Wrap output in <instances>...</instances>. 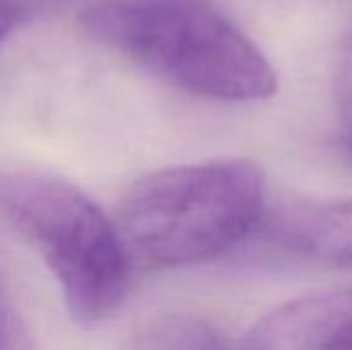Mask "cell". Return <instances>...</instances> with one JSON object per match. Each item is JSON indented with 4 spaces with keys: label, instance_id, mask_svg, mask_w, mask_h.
I'll return each instance as SVG.
<instances>
[{
    "label": "cell",
    "instance_id": "cell-3",
    "mask_svg": "<svg viewBox=\"0 0 352 350\" xmlns=\"http://www.w3.org/2000/svg\"><path fill=\"white\" fill-rule=\"evenodd\" d=\"M0 214L38 252L79 324H98L120 307L130 288L125 235L77 185L38 171H5Z\"/></svg>",
    "mask_w": 352,
    "mask_h": 350
},
{
    "label": "cell",
    "instance_id": "cell-1",
    "mask_svg": "<svg viewBox=\"0 0 352 350\" xmlns=\"http://www.w3.org/2000/svg\"><path fill=\"white\" fill-rule=\"evenodd\" d=\"M79 22L96 43L192 96L242 103L278 91L269 58L211 0H96Z\"/></svg>",
    "mask_w": 352,
    "mask_h": 350
},
{
    "label": "cell",
    "instance_id": "cell-4",
    "mask_svg": "<svg viewBox=\"0 0 352 350\" xmlns=\"http://www.w3.org/2000/svg\"><path fill=\"white\" fill-rule=\"evenodd\" d=\"M261 226L285 252L352 271V201L290 199L266 214Z\"/></svg>",
    "mask_w": 352,
    "mask_h": 350
},
{
    "label": "cell",
    "instance_id": "cell-7",
    "mask_svg": "<svg viewBox=\"0 0 352 350\" xmlns=\"http://www.w3.org/2000/svg\"><path fill=\"white\" fill-rule=\"evenodd\" d=\"M338 146L352 168V65L338 80Z\"/></svg>",
    "mask_w": 352,
    "mask_h": 350
},
{
    "label": "cell",
    "instance_id": "cell-9",
    "mask_svg": "<svg viewBox=\"0 0 352 350\" xmlns=\"http://www.w3.org/2000/svg\"><path fill=\"white\" fill-rule=\"evenodd\" d=\"M14 19H17V5H14V0H0V41L10 34Z\"/></svg>",
    "mask_w": 352,
    "mask_h": 350
},
{
    "label": "cell",
    "instance_id": "cell-8",
    "mask_svg": "<svg viewBox=\"0 0 352 350\" xmlns=\"http://www.w3.org/2000/svg\"><path fill=\"white\" fill-rule=\"evenodd\" d=\"M321 350H352V309L336 324Z\"/></svg>",
    "mask_w": 352,
    "mask_h": 350
},
{
    "label": "cell",
    "instance_id": "cell-2",
    "mask_svg": "<svg viewBox=\"0 0 352 350\" xmlns=\"http://www.w3.org/2000/svg\"><path fill=\"white\" fill-rule=\"evenodd\" d=\"M266 214V173L250 159L170 166L137 177L120 197L118 226L142 262L161 269L218 259Z\"/></svg>",
    "mask_w": 352,
    "mask_h": 350
},
{
    "label": "cell",
    "instance_id": "cell-6",
    "mask_svg": "<svg viewBox=\"0 0 352 350\" xmlns=\"http://www.w3.org/2000/svg\"><path fill=\"white\" fill-rule=\"evenodd\" d=\"M0 350H34L27 324L3 288H0Z\"/></svg>",
    "mask_w": 352,
    "mask_h": 350
},
{
    "label": "cell",
    "instance_id": "cell-5",
    "mask_svg": "<svg viewBox=\"0 0 352 350\" xmlns=\"http://www.w3.org/2000/svg\"><path fill=\"white\" fill-rule=\"evenodd\" d=\"M352 309V288L321 290L271 309L247 331L240 350H321Z\"/></svg>",
    "mask_w": 352,
    "mask_h": 350
}]
</instances>
